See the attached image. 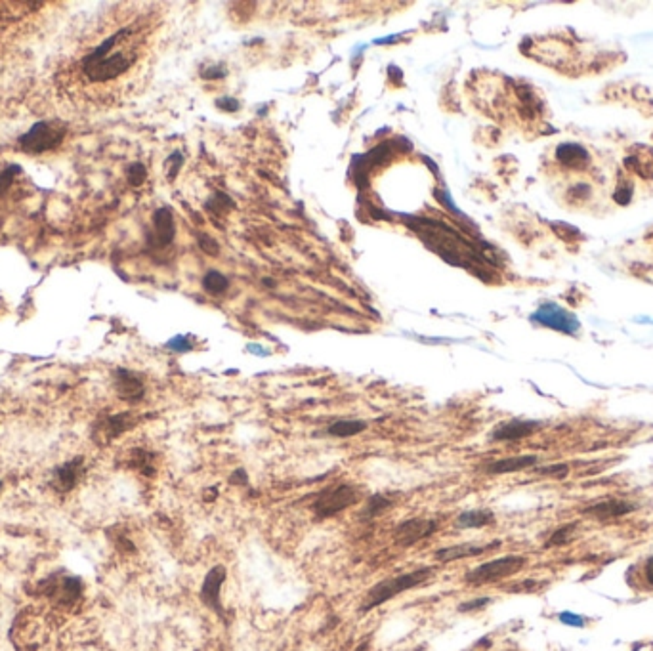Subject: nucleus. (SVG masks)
Returning a JSON list of instances; mask_svg holds the SVG:
<instances>
[{
	"label": "nucleus",
	"instance_id": "obj_1",
	"mask_svg": "<svg viewBox=\"0 0 653 651\" xmlns=\"http://www.w3.org/2000/svg\"><path fill=\"white\" fill-rule=\"evenodd\" d=\"M130 35H132L130 27L117 31L115 35L105 38L102 45L96 46L88 56L82 58L81 69L90 82L113 81L134 65L136 54L127 52L125 48L119 50V45H123Z\"/></svg>",
	"mask_w": 653,
	"mask_h": 651
},
{
	"label": "nucleus",
	"instance_id": "obj_2",
	"mask_svg": "<svg viewBox=\"0 0 653 651\" xmlns=\"http://www.w3.org/2000/svg\"><path fill=\"white\" fill-rule=\"evenodd\" d=\"M432 575H434V567H420V570L409 571V573H403V575H398V577L380 581V583L372 586L371 590L367 592L363 604H361V613H367V611H371L375 607L386 604V602L393 599L395 596H400L401 592L413 590L416 586H423L426 581H430Z\"/></svg>",
	"mask_w": 653,
	"mask_h": 651
},
{
	"label": "nucleus",
	"instance_id": "obj_3",
	"mask_svg": "<svg viewBox=\"0 0 653 651\" xmlns=\"http://www.w3.org/2000/svg\"><path fill=\"white\" fill-rule=\"evenodd\" d=\"M524 565H526L524 556H503V558L491 560V562H485L474 570H470L464 575V581L470 586L489 585V583H497V581H503L506 577H512L518 571L524 570Z\"/></svg>",
	"mask_w": 653,
	"mask_h": 651
},
{
	"label": "nucleus",
	"instance_id": "obj_4",
	"mask_svg": "<svg viewBox=\"0 0 653 651\" xmlns=\"http://www.w3.org/2000/svg\"><path fill=\"white\" fill-rule=\"evenodd\" d=\"M361 501V491L349 483H340L333 489L321 491L317 499L313 501L312 510L317 519L334 518L336 514L348 510L349 506H354Z\"/></svg>",
	"mask_w": 653,
	"mask_h": 651
},
{
	"label": "nucleus",
	"instance_id": "obj_5",
	"mask_svg": "<svg viewBox=\"0 0 653 651\" xmlns=\"http://www.w3.org/2000/svg\"><path fill=\"white\" fill-rule=\"evenodd\" d=\"M67 130L63 126H56L54 123L48 120H38L35 125L31 126L27 132H23L17 138L19 148L29 155H40L45 151L58 148L63 138H65Z\"/></svg>",
	"mask_w": 653,
	"mask_h": 651
},
{
	"label": "nucleus",
	"instance_id": "obj_6",
	"mask_svg": "<svg viewBox=\"0 0 653 651\" xmlns=\"http://www.w3.org/2000/svg\"><path fill=\"white\" fill-rule=\"evenodd\" d=\"M436 529H438V521H434V519L413 518L398 524L395 529H393L392 537L398 547L407 548L416 544V542H420L426 537H430Z\"/></svg>",
	"mask_w": 653,
	"mask_h": 651
},
{
	"label": "nucleus",
	"instance_id": "obj_7",
	"mask_svg": "<svg viewBox=\"0 0 653 651\" xmlns=\"http://www.w3.org/2000/svg\"><path fill=\"white\" fill-rule=\"evenodd\" d=\"M226 577H228L226 567H223V565H214V567L205 575V581H203L199 592L200 602H203L208 609H212L218 617H222V619H226V609H223L222 599H220V592H222V586L223 583H226Z\"/></svg>",
	"mask_w": 653,
	"mask_h": 651
},
{
	"label": "nucleus",
	"instance_id": "obj_8",
	"mask_svg": "<svg viewBox=\"0 0 653 651\" xmlns=\"http://www.w3.org/2000/svg\"><path fill=\"white\" fill-rule=\"evenodd\" d=\"M533 319L541 325L554 329L558 333L565 334H575L579 331V321L573 317L569 311H565L564 308H560L556 304H544L539 310L535 311Z\"/></svg>",
	"mask_w": 653,
	"mask_h": 651
},
{
	"label": "nucleus",
	"instance_id": "obj_9",
	"mask_svg": "<svg viewBox=\"0 0 653 651\" xmlns=\"http://www.w3.org/2000/svg\"><path fill=\"white\" fill-rule=\"evenodd\" d=\"M176 235V223H174V214L168 207L157 208L153 214V228L148 235V243L151 249H166L172 244Z\"/></svg>",
	"mask_w": 653,
	"mask_h": 651
},
{
	"label": "nucleus",
	"instance_id": "obj_10",
	"mask_svg": "<svg viewBox=\"0 0 653 651\" xmlns=\"http://www.w3.org/2000/svg\"><path fill=\"white\" fill-rule=\"evenodd\" d=\"M113 384H115V392L120 400L130 401V403H136L145 395L143 378L134 370L117 369L113 372Z\"/></svg>",
	"mask_w": 653,
	"mask_h": 651
},
{
	"label": "nucleus",
	"instance_id": "obj_11",
	"mask_svg": "<svg viewBox=\"0 0 653 651\" xmlns=\"http://www.w3.org/2000/svg\"><path fill=\"white\" fill-rule=\"evenodd\" d=\"M501 547V540H493L489 544H480V542H464V544H453V547H446L436 550V560L441 563L457 562V560H464V558H475V556H482L489 550Z\"/></svg>",
	"mask_w": 653,
	"mask_h": 651
},
{
	"label": "nucleus",
	"instance_id": "obj_12",
	"mask_svg": "<svg viewBox=\"0 0 653 651\" xmlns=\"http://www.w3.org/2000/svg\"><path fill=\"white\" fill-rule=\"evenodd\" d=\"M136 424L132 413H120V414H111L107 416L105 421H102L94 430V439L100 444H109L111 439L119 437L120 434H125L127 430H130Z\"/></svg>",
	"mask_w": 653,
	"mask_h": 651
},
{
	"label": "nucleus",
	"instance_id": "obj_13",
	"mask_svg": "<svg viewBox=\"0 0 653 651\" xmlns=\"http://www.w3.org/2000/svg\"><path fill=\"white\" fill-rule=\"evenodd\" d=\"M82 472H84V468H82L81 457L69 460L65 464H61L60 468H56V472H54L52 476V487L56 489L58 493L71 491L82 478Z\"/></svg>",
	"mask_w": 653,
	"mask_h": 651
},
{
	"label": "nucleus",
	"instance_id": "obj_14",
	"mask_svg": "<svg viewBox=\"0 0 653 651\" xmlns=\"http://www.w3.org/2000/svg\"><path fill=\"white\" fill-rule=\"evenodd\" d=\"M539 426L541 424L535 421H510L493 430L491 437L495 441H516V439H524V437L535 434Z\"/></svg>",
	"mask_w": 653,
	"mask_h": 651
},
{
	"label": "nucleus",
	"instance_id": "obj_15",
	"mask_svg": "<svg viewBox=\"0 0 653 651\" xmlns=\"http://www.w3.org/2000/svg\"><path fill=\"white\" fill-rule=\"evenodd\" d=\"M537 460H539L537 455H521V457H510V459H501V460H493V462H487L483 470H485L487 473H491V476L512 473V472H520V470H526V468L535 466V464H537Z\"/></svg>",
	"mask_w": 653,
	"mask_h": 651
},
{
	"label": "nucleus",
	"instance_id": "obj_16",
	"mask_svg": "<svg viewBox=\"0 0 653 651\" xmlns=\"http://www.w3.org/2000/svg\"><path fill=\"white\" fill-rule=\"evenodd\" d=\"M632 510H634V504L627 503V501H617V499H611V501H604V503L592 504V506H588L585 512L598 519H613V518H621V516H624V514H629V512H632Z\"/></svg>",
	"mask_w": 653,
	"mask_h": 651
},
{
	"label": "nucleus",
	"instance_id": "obj_17",
	"mask_svg": "<svg viewBox=\"0 0 653 651\" xmlns=\"http://www.w3.org/2000/svg\"><path fill=\"white\" fill-rule=\"evenodd\" d=\"M495 521V514L489 508H474L466 510L455 519L457 529H482V527L491 526Z\"/></svg>",
	"mask_w": 653,
	"mask_h": 651
},
{
	"label": "nucleus",
	"instance_id": "obj_18",
	"mask_svg": "<svg viewBox=\"0 0 653 651\" xmlns=\"http://www.w3.org/2000/svg\"><path fill=\"white\" fill-rule=\"evenodd\" d=\"M556 159L564 166L581 168V166H585L588 163V151L577 146V143H562L556 149Z\"/></svg>",
	"mask_w": 653,
	"mask_h": 651
},
{
	"label": "nucleus",
	"instance_id": "obj_19",
	"mask_svg": "<svg viewBox=\"0 0 653 651\" xmlns=\"http://www.w3.org/2000/svg\"><path fill=\"white\" fill-rule=\"evenodd\" d=\"M367 430V422L365 421H356V418H346V421H336L333 422L329 428H326V434L333 437H352L357 436V434H361Z\"/></svg>",
	"mask_w": 653,
	"mask_h": 651
},
{
	"label": "nucleus",
	"instance_id": "obj_20",
	"mask_svg": "<svg viewBox=\"0 0 653 651\" xmlns=\"http://www.w3.org/2000/svg\"><path fill=\"white\" fill-rule=\"evenodd\" d=\"M393 506V499L390 495H384V493H375V495L367 501L365 504V508L361 510V516L363 518H377L380 514H384L386 510H390Z\"/></svg>",
	"mask_w": 653,
	"mask_h": 651
},
{
	"label": "nucleus",
	"instance_id": "obj_21",
	"mask_svg": "<svg viewBox=\"0 0 653 651\" xmlns=\"http://www.w3.org/2000/svg\"><path fill=\"white\" fill-rule=\"evenodd\" d=\"M203 289L207 290L208 295L220 296L230 289V279L223 274H220V272L210 269V272H207L205 277H203Z\"/></svg>",
	"mask_w": 653,
	"mask_h": 651
},
{
	"label": "nucleus",
	"instance_id": "obj_22",
	"mask_svg": "<svg viewBox=\"0 0 653 651\" xmlns=\"http://www.w3.org/2000/svg\"><path fill=\"white\" fill-rule=\"evenodd\" d=\"M153 459H155V455L149 451H143V449H136L132 453V464L141 473H145V476H153L155 473V466H153Z\"/></svg>",
	"mask_w": 653,
	"mask_h": 651
},
{
	"label": "nucleus",
	"instance_id": "obj_23",
	"mask_svg": "<svg viewBox=\"0 0 653 651\" xmlns=\"http://www.w3.org/2000/svg\"><path fill=\"white\" fill-rule=\"evenodd\" d=\"M535 473H537V476H542V478L564 480V478H567V473H569V466L564 464V462H558V464H549V466L535 468Z\"/></svg>",
	"mask_w": 653,
	"mask_h": 651
},
{
	"label": "nucleus",
	"instance_id": "obj_24",
	"mask_svg": "<svg viewBox=\"0 0 653 651\" xmlns=\"http://www.w3.org/2000/svg\"><path fill=\"white\" fill-rule=\"evenodd\" d=\"M575 529H577L575 524H565L564 527H560V529H556V531L550 535V539L546 540V547H562L565 542H569Z\"/></svg>",
	"mask_w": 653,
	"mask_h": 651
},
{
	"label": "nucleus",
	"instance_id": "obj_25",
	"mask_svg": "<svg viewBox=\"0 0 653 651\" xmlns=\"http://www.w3.org/2000/svg\"><path fill=\"white\" fill-rule=\"evenodd\" d=\"M17 174H22V166L19 164H8L6 168L0 172V195H4L12 187Z\"/></svg>",
	"mask_w": 653,
	"mask_h": 651
},
{
	"label": "nucleus",
	"instance_id": "obj_26",
	"mask_svg": "<svg viewBox=\"0 0 653 651\" xmlns=\"http://www.w3.org/2000/svg\"><path fill=\"white\" fill-rule=\"evenodd\" d=\"M145 178H148V168L143 166V163H132L127 168V180L132 187H140L145 182Z\"/></svg>",
	"mask_w": 653,
	"mask_h": 651
},
{
	"label": "nucleus",
	"instance_id": "obj_27",
	"mask_svg": "<svg viewBox=\"0 0 653 651\" xmlns=\"http://www.w3.org/2000/svg\"><path fill=\"white\" fill-rule=\"evenodd\" d=\"M166 348L172 350V352H178V354H186L194 348V344L189 342L187 336H174L172 340L166 342Z\"/></svg>",
	"mask_w": 653,
	"mask_h": 651
},
{
	"label": "nucleus",
	"instance_id": "obj_28",
	"mask_svg": "<svg viewBox=\"0 0 653 651\" xmlns=\"http://www.w3.org/2000/svg\"><path fill=\"white\" fill-rule=\"evenodd\" d=\"M491 604V598L487 596H483V598H474L470 599V602H462L459 606L460 613H470V611H478V609H483V607Z\"/></svg>",
	"mask_w": 653,
	"mask_h": 651
},
{
	"label": "nucleus",
	"instance_id": "obj_29",
	"mask_svg": "<svg viewBox=\"0 0 653 651\" xmlns=\"http://www.w3.org/2000/svg\"><path fill=\"white\" fill-rule=\"evenodd\" d=\"M199 244L208 256H218V252H220V244L216 243V239H212L210 235H199Z\"/></svg>",
	"mask_w": 653,
	"mask_h": 651
},
{
	"label": "nucleus",
	"instance_id": "obj_30",
	"mask_svg": "<svg viewBox=\"0 0 653 651\" xmlns=\"http://www.w3.org/2000/svg\"><path fill=\"white\" fill-rule=\"evenodd\" d=\"M226 74H228L226 67L220 65V63H216V65H210V67H207V69H203L200 77H203V79H207V81H216V79H223Z\"/></svg>",
	"mask_w": 653,
	"mask_h": 651
},
{
	"label": "nucleus",
	"instance_id": "obj_31",
	"mask_svg": "<svg viewBox=\"0 0 653 651\" xmlns=\"http://www.w3.org/2000/svg\"><path fill=\"white\" fill-rule=\"evenodd\" d=\"M554 231H556L562 239H565V241H575V239L581 235L579 230H575V228L567 226V223H564V226H562V223H554Z\"/></svg>",
	"mask_w": 653,
	"mask_h": 651
},
{
	"label": "nucleus",
	"instance_id": "obj_32",
	"mask_svg": "<svg viewBox=\"0 0 653 651\" xmlns=\"http://www.w3.org/2000/svg\"><path fill=\"white\" fill-rule=\"evenodd\" d=\"M590 193H592L590 185L583 184V182H581V184H577L575 187H572V191H569V199H572V201L588 199V197H590Z\"/></svg>",
	"mask_w": 653,
	"mask_h": 651
},
{
	"label": "nucleus",
	"instance_id": "obj_33",
	"mask_svg": "<svg viewBox=\"0 0 653 651\" xmlns=\"http://www.w3.org/2000/svg\"><path fill=\"white\" fill-rule=\"evenodd\" d=\"M182 163H184V157H182V153H180V151L172 153V155L166 159V164H171L168 180H174V178L178 176V171H180V166H182Z\"/></svg>",
	"mask_w": 653,
	"mask_h": 651
},
{
	"label": "nucleus",
	"instance_id": "obj_34",
	"mask_svg": "<svg viewBox=\"0 0 653 651\" xmlns=\"http://www.w3.org/2000/svg\"><path fill=\"white\" fill-rule=\"evenodd\" d=\"M230 483H231V485H241V487H249V485H251V480H249V473H246L245 468H237L235 472L231 473Z\"/></svg>",
	"mask_w": 653,
	"mask_h": 651
},
{
	"label": "nucleus",
	"instance_id": "obj_35",
	"mask_svg": "<svg viewBox=\"0 0 653 651\" xmlns=\"http://www.w3.org/2000/svg\"><path fill=\"white\" fill-rule=\"evenodd\" d=\"M216 105H218L222 111L228 113H235L239 109V102L235 97H220V100L216 102Z\"/></svg>",
	"mask_w": 653,
	"mask_h": 651
},
{
	"label": "nucleus",
	"instance_id": "obj_36",
	"mask_svg": "<svg viewBox=\"0 0 653 651\" xmlns=\"http://www.w3.org/2000/svg\"><path fill=\"white\" fill-rule=\"evenodd\" d=\"M560 621L564 622V625H569V627H585V621H583V617L575 613H569V611H565V613L560 615Z\"/></svg>",
	"mask_w": 653,
	"mask_h": 651
},
{
	"label": "nucleus",
	"instance_id": "obj_37",
	"mask_svg": "<svg viewBox=\"0 0 653 651\" xmlns=\"http://www.w3.org/2000/svg\"><path fill=\"white\" fill-rule=\"evenodd\" d=\"M631 191H632L631 185H627V187H624V185H619V187H617V191H615V201H617V203H619V205H624V203H629V199H631Z\"/></svg>",
	"mask_w": 653,
	"mask_h": 651
},
{
	"label": "nucleus",
	"instance_id": "obj_38",
	"mask_svg": "<svg viewBox=\"0 0 653 651\" xmlns=\"http://www.w3.org/2000/svg\"><path fill=\"white\" fill-rule=\"evenodd\" d=\"M644 575H646L647 583L653 586V556L647 560L646 565H644Z\"/></svg>",
	"mask_w": 653,
	"mask_h": 651
},
{
	"label": "nucleus",
	"instance_id": "obj_39",
	"mask_svg": "<svg viewBox=\"0 0 653 651\" xmlns=\"http://www.w3.org/2000/svg\"><path fill=\"white\" fill-rule=\"evenodd\" d=\"M205 493H207V495H205V501H208V503H212V501H214L216 496H218V487L207 489Z\"/></svg>",
	"mask_w": 653,
	"mask_h": 651
},
{
	"label": "nucleus",
	"instance_id": "obj_40",
	"mask_svg": "<svg viewBox=\"0 0 653 651\" xmlns=\"http://www.w3.org/2000/svg\"><path fill=\"white\" fill-rule=\"evenodd\" d=\"M0 489H2V483H0Z\"/></svg>",
	"mask_w": 653,
	"mask_h": 651
}]
</instances>
